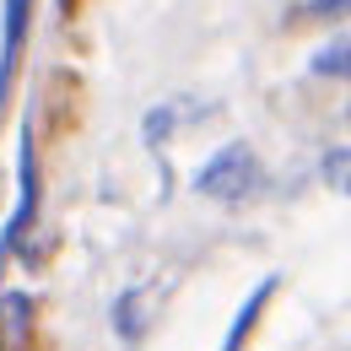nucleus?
<instances>
[{
	"instance_id": "1",
	"label": "nucleus",
	"mask_w": 351,
	"mask_h": 351,
	"mask_svg": "<svg viewBox=\"0 0 351 351\" xmlns=\"http://www.w3.org/2000/svg\"><path fill=\"white\" fill-rule=\"evenodd\" d=\"M195 189H200L206 200H243V195L260 189V157H254L243 141H232V146H221L217 157L195 173Z\"/></svg>"
},
{
	"instance_id": "2",
	"label": "nucleus",
	"mask_w": 351,
	"mask_h": 351,
	"mask_svg": "<svg viewBox=\"0 0 351 351\" xmlns=\"http://www.w3.org/2000/svg\"><path fill=\"white\" fill-rule=\"evenodd\" d=\"M0 351H33V298L0 292Z\"/></svg>"
},
{
	"instance_id": "3",
	"label": "nucleus",
	"mask_w": 351,
	"mask_h": 351,
	"mask_svg": "<svg viewBox=\"0 0 351 351\" xmlns=\"http://www.w3.org/2000/svg\"><path fill=\"white\" fill-rule=\"evenodd\" d=\"M27 16H33V0H5V38H0V97L11 92V71H16V60H22Z\"/></svg>"
},
{
	"instance_id": "4",
	"label": "nucleus",
	"mask_w": 351,
	"mask_h": 351,
	"mask_svg": "<svg viewBox=\"0 0 351 351\" xmlns=\"http://www.w3.org/2000/svg\"><path fill=\"white\" fill-rule=\"evenodd\" d=\"M33 211H38V157H33V130H27L22 135V206H16V217H11V227H5V249L22 243Z\"/></svg>"
},
{
	"instance_id": "5",
	"label": "nucleus",
	"mask_w": 351,
	"mask_h": 351,
	"mask_svg": "<svg viewBox=\"0 0 351 351\" xmlns=\"http://www.w3.org/2000/svg\"><path fill=\"white\" fill-rule=\"evenodd\" d=\"M270 292H276V276H265L260 287L249 292V303L238 308V319H232V330H227V341H221V351H243V341H249V330L260 324L265 303H270Z\"/></svg>"
},
{
	"instance_id": "6",
	"label": "nucleus",
	"mask_w": 351,
	"mask_h": 351,
	"mask_svg": "<svg viewBox=\"0 0 351 351\" xmlns=\"http://www.w3.org/2000/svg\"><path fill=\"white\" fill-rule=\"evenodd\" d=\"M114 330H119L125 341H141V330H146V292H141V287L114 303Z\"/></svg>"
},
{
	"instance_id": "7",
	"label": "nucleus",
	"mask_w": 351,
	"mask_h": 351,
	"mask_svg": "<svg viewBox=\"0 0 351 351\" xmlns=\"http://www.w3.org/2000/svg\"><path fill=\"white\" fill-rule=\"evenodd\" d=\"M313 76H351V38H335L313 54Z\"/></svg>"
},
{
	"instance_id": "8",
	"label": "nucleus",
	"mask_w": 351,
	"mask_h": 351,
	"mask_svg": "<svg viewBox=\"0 0 351 351\" xmlns=\"http://www.w3.org/2000/svg\"><path fill=\"white\" fill-rule=\"evenodd\" d=\"M324 178H330L335 189H346V195H351V152H330V162H324Z\"/></svg>"
},
{
	"instance_id": "9",
	"label": "nucleus",
	"mask_w": 351,
	"mask_h": 351,
	"mask_svg": "<svg viewBox=\"0 0 351 351\" xmlns=\"http://www.w3.org/2000/svg\"><path fill=\"white\" fill-rule=\"evenodd\" d=\"M351 11V0H308V16H319V22H324V16H346Z\"/></svg>"
}]
</instances>
